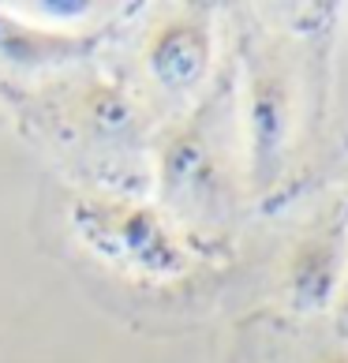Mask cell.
Listing matches in <instances>:
<instances>
[{
    "label": "cell",
    "instance_id": "6da1fadb",
    "mask_svg": "<svg viewBox=\"0 0 348 363\" xmlns=\"http://www.w3.org/2000/svg\"><path fill=\"white\" fill-rule=\"evenodd\" d=\"M296 128V83L277 49L259 52L247 72V165L255 191H270L285 169Z\"/></svg>",
    "mask_w": 348,
    "mask_h": 363
},
{
    "label": "cell",
    "instance_id": "7a4b0ae2",
    "mask_svg": "<svg viewBox=\"0 0 348 363\" xmlns=\"http://www.w3.org/2000/svg\"><path fill=\"white\" fill-rule=\"evenodd\" d=\"M348 270V218L307 233L288 255L285 296L296 315H322L337 307V296Z\"/></svg>",
    "mask_w": 348,
    "mask_h": 363
},
{
    "label": "cell",
    "instance_id": "3957f363",
    "mask_svg": "<svg viewBox=\"0 0 348 363\" xmlns=\"http://www.w3.org/2000/svg\"><path fill=\"white\" fill-rule=\"evenodd\" d=\"M213 57L210 19L203 11L169 19L150 42V68L169 90H191L206 79Z\"/></svg>",
    "mask_w": 348,
    "mask_h": 363
},
{
    "label": "cell",
    "instance_id": "277c9868",
    "mask_svg": "<svg viewBox=\"0 0 348 363\" xmlns=\"http://www.w3.org/2000/svg\"><path fill=\"white\" fill-rule=\"evenodd\" d=\"M337 311L348 322V270H344V285H341V296H337Z\"/></svg>",
    "mask_w": 348,
    "mask_h": 363
},
{
    "label": "cell",
    "instance_id": "5b68a950",
    "mask_svg": "<svg viewBox=\"0 0 348 363\" xmlns=\"http://www.w3.org/2000/svg\"><path fill=\"white\" fill-rule=\"evenodd\" d=\"M318 363H348V348H337V352H330V356H322Z\"/></svg>",
    "mask_w": 348,
    "mask_h": 363
}]
</instances>
